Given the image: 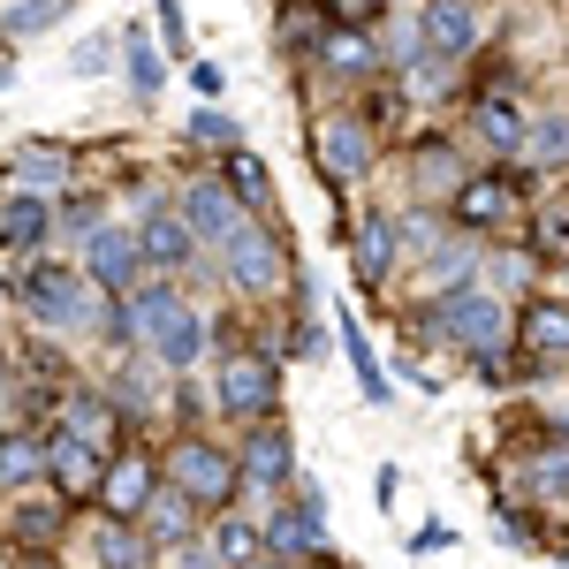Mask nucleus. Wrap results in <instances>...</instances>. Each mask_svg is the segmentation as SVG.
Instances as JSON below:
<instances>
[{"mask_svg":"<svg viewBox=\"0 0 569 569\" xmlns=\"http://www.w3.org/2000/svg\"><path fill=\"white\" fill-rule=\"evenodd\" d=\"M433 327L456 342V350L479 357L486 380H501V342H509V311L493 289H456V297H440L433 305Z\"/></svg>","mask_w":569,"mask_h":569,"instance_id":"nucleus-1","label":"nucleus"},{"mask_svg":"<svg viewBox=\"0 0 569 569\" xmlns=\"http://www.w3.org/2000/svg\"><path fill=\"white\" fill-rule=\"evenodd\" d=\"M168 486H176L190 509H213V517H228L236 509V486H243V463L220 448V440H176L168 448Z\"/></svg>","mask_w":569,"mask_h":569,"instance_id":"nucleus-2","label":"nucleus"},{"mask_svg":"<svg viewBox=\"0 0 569 569\" xmlns=\"http://www.w3.org/2000/svg\"><path fill=\"white\" fill-rule=\"evenodd\" d=\"M213 402L228 418H251V426H273L281 410V365L266 350H228V365L213 372Z\"/></svg>","mask_w":569,"mask_h":569,"instance_id":"nucleus-3","label":"nucleus"},{"mask_svg":"<svg viewBox=\"0 0 569 569\" xmlns=\"http://www.w3.org/2000/svg\"><path fill=\"white\" fill-rule=\"evenodd\" d=\"M176 213H182V228H190L198 243H220V251H228V243H236V236L251 228V220H243V198H236V190H228L220 176H198V182H182Z\"/></svg>","mask_w":569,"mask_h":569,"instance_id":"nucleus-4","label":"nucleus"},{"mask_svg":"<svg viewBox=\"0 0 569 569\" xmlns=\"http://www.w3.org/2000/svg\"><path fill=\"white\" fill-rule=\"evenodd\" d=\"M16 305L31 327H77L84 319V273H69V266H31L23 281H16Z\"/></svg>","mask_w":569,"mask_h":569,"instance_id":"nucleus-5","label":"nucleus"},{"mask_svg":"<svg viewBox=\"0 0 569 569\" xmlns=\"http://www.w3.org/2000/svg\"><path fill=\"white\" fill-rule=\"evenodd\" d=\"M137 273H144V251H137V228H99V236H84V289H107L114 305L137 289Z\"/></svg>","mask_w":569,"mask_h":569,"instance_id":"nucleus-6","label":"nucleus"},{"mask_svg":"<svg viewBox=\"0 0 569 569\" xmlns=\"http://www.w3.org/2000/svg\"><path fill=\"white\" fill-rule=\"evenodd\" d=\"M228 281H236L243 297H273V289L289 281V251L273 243V228H243V236L228 243Z\"/></svg>","mask_w":569,"mask_h":569,"instance_id":"nucleus-7","label":"nucleus"},{"mask_svg":"<svg viewBox=\"0 0 569 569\" xmlns=\"http://www.w3.org/2000/svg\"><path fill=\"white\" fill-rule=\"evenodd\" d=\"M418 31H426V53H433V61H471V53H479V16H471V0H426V8H418Z\"/></svg>","mask_w":569,"mask_h":569,"instance_id":"nucleus-8","label":"nucleus"},{"mask_svg":"<svg viewBox=\"0 0 569 569\" xmlns=\"http://www.w3.org/2000/svg\"><path fill=\"white\" fill-rule=\"evenodd\" d=\"M342 243H350V259H357V281L380 289L395 273V251H402V220L372 213V220H357V228H342Z\"/></svg>","mask_w":569,"mask_h":569,"instance_id":"nucleus-9","label":"nucleus"},{"mask_svg":"<svg viewBox=\"0 0 569 569\" xmlns=\"http://www.w3.org/2000/svg\"><path fill=\"white\" fill-rule=\"evenodd\" d=\"M319 168H327V182H357L372 168V130L350 114H327L319 122Z\"/></svg>","mask_w":569,"mask_h":569,"instance_id":"nucleus-10","label":"nucleus"},{"mask_svg":"<svg viewBox=\"0 0 569 569\" xmlns=\"http://www.w3.org/2000/svg\"><path fill=\"white\" fill-rule=\"evenodd\" d=\"M517 342L531 365H569V305L562 297H531L517 319Z\"/></svg>","mask_w":569,"mask_h":569,"instance_id":"nucleus-11","label":"nucleus"},{"mask_svg":"<svg viewBox=\"0 0 569 569\" xmlns=\"http://www.w3.org/2000/svg\"><path fill=\"white\" fill-rule=\"evenodd\" d=\"M236 463H243L251 486H289L297 479V440L281 433V426H251V440L236 448Z\"/></svg>","mask_w":569,"mask_h":569,"instance_id":"nucleus-12","label":"nucleus"},{"mask_svg":"<svg viewBox=\"0 0 569 569\" xmlns=\"http://www.w3.org/2000/svg\"><path fill=\"white\" fill-rule=\"evenodd\" d=\"M456 220H463V236H471V228H509V220H517V182L509 176H471L456 190Z\"/></svg>","mask_w":569,"mask_h":569,"instance_id":"nucleus-13","label":"nucleus"},{"mask_svg":"<svg viewBox=\"0 0 569 569\" xmlns=\"http://www.w3.org/2000/svg\"><path fill=\"white\" fill-rule=\"evenodd\" d=\"M137 251H144V266H160V273H182V266H190V251H198V236L182 228V213L152 206V213H144V228H137Z\"/></svg>","mask_w":569,"mask_h":569,"instance_id":"nucleus-14","label":"nucleus"},{"mask_svg":"<svg viewBox=\"0 0 569 569\" xmlns=\"http://www.w3.org/2000/svg\"><path fill=\"white\" fill-rule=\"evenodd\" d=\"M99 501H107V517H114V525L137 517V509H152V501H160V493H152V456H122V463H107Z\"/></svg>","mask_w":569,"mask_h":569,"instance_id":"nucleus-15","label":"nucleus"},{"mask_svg":"<svg viewBox=\"0 0 569 569\" xmlns=\"http://www.w3.org/2000/svg\"><path fill=\"white\" fill-rule=\"evenodd\" d=\"M53 206H46V198H31V190H16V198H8V206H0V243H8V251H39L46 236H53Z\"/></svg>","mask_w":569,"mask_h":569,"instance_id":"nucleus-16","label":"nucleus"},{"mask_svg":"<svg viewBox=\"0 0 569 569\" xmlns=\"http://www.w3.org/2000/svg\"><path fill=\"white\" fill-rule=\"evenodd\" d=\"M46 479L61 486V493H91V486L107 479V471H99V448H84V440H69V433H53V440H46Z\"/></svg>","mask_w":569,"mask_h":569,"instance_id":"nucleus-17","label":"nucleus"},{"mask_svg":"<svg viewBox=\"0 0 569 569\" xmlns=\"http://www.w3.org/2000/svg\"><path fill=\"white\" fill-rule=\"evenodd\" d=\"M471 273H479V251H471V236H440L433 251H426V281H433V297H456V289H471Z\"/></svg>","mask_w":569,"mask_h":569,"instance_id":"nucleus-18","label":"nucleus"},{"mask_svg":"<svg viewBox=\"0 0 569 569\" xmlns=\"http://www.w3.org/2000/svg\"><path fill=\"white\" fill-rule=\"evenodd\" d=\"M198 357H206V319H198V311H182V319H168V327L152 335V365H160V372H190Z\"/></svg>","mask_w":569,"mask_h":569,"instance_id":"nucleus-19","label":"nucleus"},{"mask_svg":"<svg viewBox=\"0 0 569 569\" xmlns=\"http://www.w3.org/2000/svg\"><path fill=\"white\" fill-rule=\"evenodd\" d=\"M471 130H479L486 152H517L531 137V122L517 114V99H479V107H471Z\"/></svg>","mask_w":569,"mask_h":569,"instance_id":"nucleus-20","label":"nucleus"},{"mask_svg":"<svg viewBox=\"0 0 569 569\" xmlns=\"http://www.w3.org/2000/svg\"><path fill=\"white\" fill-rule=\"evenodd\" d=\"M311 547H319V517H311V509H281V517L266 525V555H281V562H289V555H311Z\"/></svg>","mask_w":569,"mask_h":569,"instance_id":"nucleus-21","label":"nucleus"},{"mask_svg":"<svg viewBox=\"0 0 569 569\" xmlns=\"http://www.w3.org/2000/svg\"><path fill=\"white\" fill-rule=\"evenodd\" d=\"M182 311H190V305H182L168 281H144V289L130 297V319H137V335H144V342H152V335H160L168 319H182Z\"/></svg>","mask_w":569,"mask_h":569,"instance_id":"nucleus-22","label":"nucleus"},{"mask_svg":"<svg viewBox=\"0 0 569 569\" xmlns=\"http://www.w3.org/2000/svg\"><path fill=\"white\" fill-rule=\"evenodd\" d=\"M213 555H220V562H236V569H251V562L266 555V531H259V525H243V517L228 509V517L213 525Z\"/></svg>","mask_w":569,"mask_h":569,"instance_id":"nucleus-23","label":"nucleus"},{"mask_svg":"<svg viewBox=\"0 0 569 569\" xmlns=\"http://www.w3.org/2000/svg\"><path fill=\"white\" fill-rule=\"evenodd\" d=\"M61 176H69V152H53V144H31V152H16V190H31V198H53V190H61Z\"/></svg>","mask_w":569,"mask_h":569,"instance_id":"nucleus-24","label":"nucleus"},{"mask_svg":"<svg viewBox=\"0 0 569 569\" xmlns=\"http://www.w3.org/2000/svg\"><path fill=\"white\" fill-rule=\"evenodd\" d=\"M69 8H77V0H16V8L0 16V39H39V31H53Z\"/></svg>","mask_w":569,"mask_h":569,"instance_id":"nucleus-25","label":"nucleus"},{"mask_svg":"<svg viewBox=\"0 0 569 569\" xmlns=\"http://www.w3.org/2000/svg\"><path fill=\"white\" fill-rule=\"evenodd\" d=\"M61 433L99 448V440L114 433V402H107V395H69V426H61Z\"/></svg>","mask_w":569,"mask_h":569,"instance_id":"nucleus-26","label":"nucleus"},{"mask_svg":"<svg viewBox=\"0 0 569 569\" xmlns=\"http://www.w3.org/2000/svg\"><path fill=\"white\" fill-rule=\"evenodd\" d=\"M319 61H327L335 77H365L380 53H372V39H365V31H327V39H319Z\"/></svg>","mask_w":569,"mask_h":569,"instance_id":"nucleus-27","label":"nucleus"},{"mask_svg":"<svg viewBox=\"0 0 569 569\" xmlns=\"http://www.w3.org/2000/svg\"><path fill=\"white\" fill-rule=\"evenodd\" d=\"M39 471H46V440H31V433L0 440V486H31Z\"/></svg>","mask_w":569,"mask_h":569,"instance_id":"nucleus-28","label":"nucleus"},{"mask_svg":"<svg viewBox=\"0 0 569 569\" xmlns=\"http://www.w3.org/2000/svg\"><path fill=\"white\" fill-rule=\"evenodd\" d=\"M342 350H350L357 380H365V402H388V372L372 365V342H365V327H357V319H342Z\"/></svg>","mask_w":569,"mask_h":569,"instance_id":"nucleus-29","label":"nucleus"},{"mask_svg":"<svg viewBox=\"0 0 569 569\" xmlns=\"http://www.w3.org/2000/svg\"><path fill=\"white\" fill-rule=\"evenodd\" d=\"M190 517H198V509L168 486V493L152 501V539H160V547H182V539H190Z\"/></svg>","mask_w":569,"mask_h":569,"instance_id":"nucleus-30","label":"nucleus"},{"mask_svg":"<svg viewBox=\"0 0 569 569\" xmlns=\"http://www.w3.org/2000/svg\"><path fill=\"white\" fill-rule=\"evenodd\" d=\"M531 168H562L569 160V114H547V122H531Z\"/></svg>","mask_w":569,"mask_h":569,"instance_id":"nucleus-31","label":"nucleus"},{"mask_svg":"<svg viewBox=\"0 0 569 569\" xmlns=\"http://www.w3.org/2000/svg\"><path fill=\"white\" fill-rule=\"evenodd\" d=\"M122 53H130V84H137V99H152V91H160V46L144 39V31H122Z\"/></svg>","mask_w":569,"mask_h":569,"instance_id":"nucleus-32","label":"nucleus"},{"mask_svg":"<svg viewBox=\"0 0 569 569\" xmlns=\"http://www.w3.org/2000/svg\"><path fill=\"white\" fill-rule=\"evenodd\" d=\"M220 168H228V190H236V198H243V206H266V190H273V182H266V160H251V152H236V160H220Z\"/></svg>","mask_w":569,"mask_h":569,"instance_id":"nucleus-33","label":"nucleus"},{"mask_svg":"<svg viewBox=\"0 0 569 569\" xmlns=\"http://www.w3.org/2000/svg\"><path fill=\"white\" fill-rule=\"evenodd\" d=\"M99 569H144V539L122 525H107L99 531Z\"/></svg>","mask_w":569,"mask_h":569,"instance_id":"nucleus-34","label":"nucleus"},{"mask_svg":"<svg viewBox=\"0 0 569 569\" xmlns=\"http://www.w3.org/2000/svg\"><path fill=\"white\" fill-rule=\"evenodd\" d=\"M531 281V251H501V259H486V289L501 297V289H525Z\"/></svg>","mask_w":569,"mask_h":569,"instance_id":"nucleus-35","label":"nucleus"},{"mask_svg":"<svg viewBox=\"0 0 569 569\" xmlns=\"http://www.w3.org/2000/svg\"><path fill=\"white\" fill-rule=\"evenodd\" d=\"M418 176L433 182V190H448V182H456V152H448V144H433V137H426V144H418Z\"/></svg>","mask_w":569,"mask_h":569,"instance_id":"nucleus-36","label":"nucleus"},{"mask_svg":"<svg viewBox=\"0 0 569 569\" xmlns=\"http://www.w3.org/2000/svg\"><path fill=\"white\" fill-rule=\"evenodd\" d=\"M531 493H569V440L539 456V479H531Z\"/></svg>","mask_w":569,"mask_h":569,"instance_id":"nucleus-37","label":"nucleus"},{"mask_svg":"<svg viewBox=\"0 0 569 569\" xmlns=\"http://www.w3.org/2000/svg\"><path fill=\"white\" fill-rule=\"evenodd\" d=\"M99 213H107L99 198H69V206H61V228H69V236H99Z\"/></svg>","mask_w":569,"mask_h":569,"instance_id":"nucleus-38","label":"nucleus"},{"mask_svg":"<svg viewBox=\"0 0 569 569\" xmlns=\"http://www.w3.org/2000/svg\"><path fill=\"white\" fill-rule=\"evenodd\" d=\"M190 137H206V144H236V122H228L220 107H198V114H190Z\"/></svg>","mask_w":569,"mask_h":569,"instance_id":"nucleus-39","label":"nucleus"},{"mask_svg":"<svg viewBox=\"0 0 569 569\" xmlns=\"http://www.w3.org/2000/svg\"><path fill=\"white\" fill-rule=\"evenodd\" d=\"M16 531H23V539H31V547H53V531H61V509H23V517H16Z\"/></svg>","mask_w":569,"mask_h":569,"instance_id":"nucleus-40","label":"nucleus"},{"mask_svg":"<svg viewBox=\"0 0 569 569\" xmlns=\"http://www.w3.org/2000/svg\"><path fill=\"white\" fill-rule=\"evenodd\" d=\"M152 16H160V31H168V53H182V46H190V31H182V0H152Z\"/></svg>","mask_w":569,"mask_h":569,"instance_id":"nucleus-41","label":"nucleus"},{"mask_svg":"<svg viewBox=\"0 0 569 569\" xmlns=\"http://www.w3.org/2000/svg\"><path fill=\"white\" fill-rule=\"evenodd\" d=\"M107 61H114V46H107V39H84V46H77V61H69V69H77V77H99Z\"/></svg>","mask_w":569,"mask_h":569,"instance_id":"nucleus-42","label":"nucleus"},{"mask_svg":"<svg viewBox=\"0 0 569 569\" xmlns=\"http://www.w3.org/2000/svg\"><path fill=\"white\" fill-rule=\"evenodd\" d=\"M448 539H456V531H448V525H426V531H418V539H410V547H418V555H440Z\"/></svg>","mask_w":569,"mask_h":569,"instance_id":"nucleus-43","label":"nucleus"},{"mask_svg":"<svg viewBox=\"0 0 569 569\" xmlns=\"http://www.w3.org/2000/svg\"><path fill=\"white\" fill-rule=\"evenodd\" d=\"M190 84L206 91V99H220V69H213V61H198V69H190Z\"/></svg>","mask_w":569,"mask_h":569,"instance_id":"nucleus-44","label":"nucleus"},{"mask_svg":"<svg viewBox=\"0 0 569 569\" xmlns=\"http://www.w3.org/2000/svg\"><path fill=\"white\" fill-rule=\"evenodd\" d=\"M251 569H289V562H281V555H259V562H251Z\"/></svg>","mask_w":569,"mask_h":569,"instance_id":"nucleus-45","label":"nucleus"},{"mask_svg":"<svg viewBox=\"0 0 569 569\" xmlns=\"http://www.w3.org/2000/svg\"><path fill=\"white\" fill-rule=\"evenodd\" d=\"M0 440H8V395H0Z\"/></svg>","mask_w":569,"mask_h":569,"instance_id":"nucleus-46","label":"nucleus"},{"mask_svg":"<svg viewBox=\"0 0 569 569\" xmlns=\"http://www.w3.org/2000/svg\"><path fill=\"white\" fill-rule=\"evenodd\" d=\"M311 569H342V562H311Z\"/></svg>","mask_w":569,"mask_h":569,"instance_id":"nucleus-47","label":"nucleus"},{"mask_svg":"<svg viewBox=\"0 0 569 569\" xmlns=\"http://www.w3.org/2000/svg\"><path fill=\"white\" fill-rule=\"evenodd\" d=\"M31 569H53V562H31Z\"/></svg>","mask_w":569,"mask_h":569,"instance_id":"nucleus-48","label":"nucleus"}]
</instances>
